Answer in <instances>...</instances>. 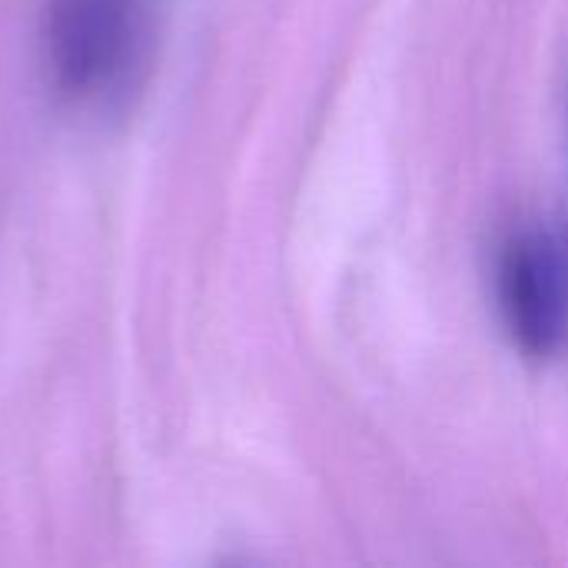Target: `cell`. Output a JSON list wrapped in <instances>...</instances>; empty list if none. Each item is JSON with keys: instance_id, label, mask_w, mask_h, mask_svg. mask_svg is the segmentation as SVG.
<instances>
[{"instance_id": "6da1fadb", "label": "cell", "mask_w": 568, "mask_h": 568, "mask_svg": "<svg viewBox=\"0 0 568 568\" xmlns=\"http://www.w3.org/2000/svg\"><path fill=\"white\" fill-rule=\"evenodd\" d=\"M43 67L73 103H100L133 80L146 47L143 0H43Z\"/></svg>"}, {"instance_id": "7a4b0ae2", "label": "cell", "mask_w": 568, "mask_h": 568, "mask_svg": "<svg viewBox=\"0 0 568 568\" xmlns=\"http://www.w3.org/2000/svg\"><path fill=\"white\" fill-rule=\"evenodd\" d=\"M499 303L513 343L549 359L568 343V240L559 230L516 233L499 263Z\"/></svg>"}]
</instances>
